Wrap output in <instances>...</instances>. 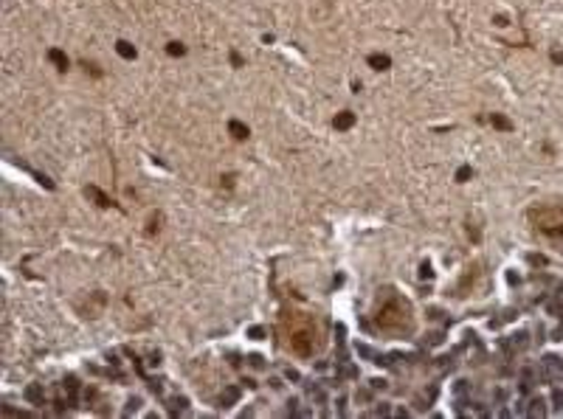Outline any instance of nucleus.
<instances>
[{"mask_svg":"<svg viewBox=\"0 0 563 419\" xmlns=\"http://www.w3.org/2000/svg\"><path fill=\"white\" fill-rule=\"evenodd\" d=\"M229 132H231V138L234 141H248V135H251V129L245 127L243 121H237V118H231L229 121Z\"/></svg>","mask_w":563,"mask_h":419,"instance_id":"7","label":"nucleus"},{"mask_svg":"<svg viewBox=\"0 0 563 419\" xmlns=\"http://www.w3.org/2000/svg\"><path fill=\"white\" fill-rule=\"evenodd\" d=\"M85 194H87L90 200H96V206H101V208H110V206H113V200L107 197V194L101 192L99 186H87V189H85Z\"/></svg>","mask_w":563,"mask_h":419,"instance_id":"6","label":"nucleus"},{"mask_svg":"<svg viewBox=\"0 0 563 419\" xmlns=\"http://www.w3.org/2000/svg\"><path fill=\"white\" fill-rule=\"evenodd\" d=\"M282 335H285V346L290 349L293 355L299 357H310L318 346V327L310 313H301V310H282Z\"/></svg>","mask_w":563,"mask_h":419,"instance_id":"1","label":"nucleus"},{"mask_svg":"<svg viewBox=\"0 0 563 419\" xmlns=\"http://www.w3.org/2000/svg\"><path fill=\"white\" fill-rule=\"evenodd\" d=\"M158 222H161V217H158V214H152V220H150V228H147V234H150V236L155 234L158 228H161V225H158Z\"/></svg>","mask_w":563,"mask_h":419,"instance_id":"15","label":"nucleus"},{"mask_svg":"<svg viewBox=\"0 0 563 419\" xmlns=\"http://www.w3.org/2000/svg\"><path fill=\"white\" fill-rule=\"evenodd\" d=\"M220 180H222V183H220L222 189H231V186H234V175H222Z\"/></svg>","mask_w":563,"mask_h":419,"instance_id":"18","label":"nucleus"},{"mask_svg":"<svg viewBox=\"0 0 563 419\" xmlns=\"http://www.w3.org/2000/svg\"><path fill=\"white\" fill-rule=\"evenodd\" d=\"M352 124H355V113L352 110H341V113L332 118V127L338 129V132H344V129H350Z\"/></svg>","mask_w":563,"mask_h":419,"instance_id":"5","label":"nucleus"},{"mask_svg":"<svg viewBox=\"0 0 563 419\" xmlns=\"http://www.w3.org/2000/svg\"><path fill=\"white\" fill-rule=\"evenodd\" d=\"M166 54L169 57H186V45L178 43V40H172V43H166Z\"/></svg>","mask_w":563,"mask_h":419,"instance_id":"11","label":"nucleus"},{"mask_svg":"<svg viewBox=\"0 0 563 419\" xmlns=\"http://www.w3.org/2000/svg\"><path fill=\"white\" fill-rule=\"evenodd\" d=\"M26 397H29L31 402H37V399H40V388H37V385H31V388L26 391Z\"/></svg>","mask_w":563,"mask_h":419,"instance_id":"16","label":"nucleus"},{"mask_svg":"<svg viewBox=\"0 0 563 419\" xmlns=\"http://www.w3.org/2000/svg\"><path fill=\"white\" fill-rule=\"evenodd\" d=\"M48 59L54 62V68H57L59 73H65L68 68H71V59H68V54H65V51H59V48H51L48 51Z\"/></svg>","mask_w":563,"mask_h":419,"instance_id":"4","label":"nucleus"},{"mask_svg":"<svg viewBox=\"0 0 563 419\" xmlns=\"http://www.w3.org/2000/svg\"><path fill=\"white\" fill-rule=\"evenodd\" d=\"M471 175H473L471 166H462V169L457 172V180H459V183H468V180H471Z\"/></svg>","mask_w":563,"mask_h":419,"instance_id":"12","label":"nucleus"},{"mask_svg":"<svg viewBox=\"0 0 563 419\" xmlns=\"http://www.w3.org/2000/svg\"><path fill=\"white\" fill-rule=\"evenodd\" d=\"M425 276L431 278V264H428V262H422V267H420V278H425Z\"/></svg>","mask_w":563,"mask_h":419,"instance_id":"20","label":"nucleus"},{"mask_svg":"<svg viewBox=\"0 0 563 419\" xmlns=\"http://www.w3.org/2000/svg\"><path fill=\"white\" fill-rule=\"evenodd\" d=\"M369 68L372 71H389L392 68V57H386V54H369Z\"/></svg>","mask_w":563,"mask_h":419,"instance_id":"8","label":"nucleus"},{"mask_svg":"<svg viewBox=\"0 0 563 419\" xmlns=\"http://www.w3.org/2000/svg\"><path fill=\"white\" fill-rule=\"evenodd\" d=\"M375 324L389 335H408L414 329L411 304L389 290V296H386V299L378 304V310H375Z\"/></svg>","mask_w":563,"mask_h":419,"instance_id":"2","label":"nucleus"},{"mask_svg":"<svg viewBox=\"0 0 563 419\" xmlns=\"http://www.w3.org/2000/svg\"><path fill=\"white\" fill-rule=\"evenodd\" d=\"M529 222L535 231H541L546 236L563 239V206H535L529 208Z\"/></svg>","mask_w":563,"mask_h":419,"instance_id":"3","label":"nucleus"},{"mask_svg":"<svg viewBox=\"0 0 563 419\" xmlns=\"http://www.w3.org/2000/svg\"><path fill=\"white\" fill-rule=\"evenodd\" d=\"M231 65H234V68H243V65H245V62H243V57H240L237 51H231Z\"/></svg>","mask_w":563,"mask_h":419,"instance_id":"17","label":"nucleus"},{"mask_svg":"<svg viewBox=\"0 0 563 419\" xmlns=\"http://www.w3.org/2000/svg\"><path fill=\"white\" fill-rule=\"evenodd\" d=\"M248 338H254V341H262V338H265V329L262 327H251L248 329Z\"/></svg>","mask_w":563,"mask_h":419,"instance_id":"13","label":"nucleus"},{"mask_svg":"<svg viewBox=\"0 0 563 419\" xmlns=\"http://www.w3.org/2000/svg\"><path fill=\"white\" fill-rule=\"evenodd\" d=\"M116 54H119V57H122V59H127V62H133V59L138 57L136 45H130L127 40H119V43H116Z\"/></svg>","mask_w":563,"mask_h":419,"instance_id":"9","label":"nucleus"},{"mask_svg":"<svg viewBox=\"0 0 563 419\" xmlns=\"http://www.w3.org/2000/svg\"><path fill=\"white\" fill-rule=\"evenodd\" d=\"M82 68H85L87 73H93V76H101V71H99V65H93V62H85L82 59Z\"/></svg>","mask_w":563,"mask_h":419,"instance_id":"14","label":"nucleus"},{"mask_svg":"<svg viewBox=\"0 0 563 419\" xmlns=\"http://www.w3.org/2000/svg\"><path fill=\"white\" fill-rule=\"evenodd\" d=\"M490 124H493L496 129H504V132H510V129H513V124H510V121H507L501 113H493V115H490Z\"/></svg>","mask_w":563,"mask_h":419,"instance_id":"10","label":"nucleus"},{"mask_svg":"<svg viewBox=\"0 0 563 419\" xmlns=\"http://www.w3.org/2000/svg\"><path fill=\"white\" fill-rule=\"evenodd\" d=\"M493 23H496L499 29H504V26H507V15H496V17H493Z\"/></svg>","mask_w":563,"mask_h":419,"instance_id":"19","label":"nucleus"}]
</instances>
